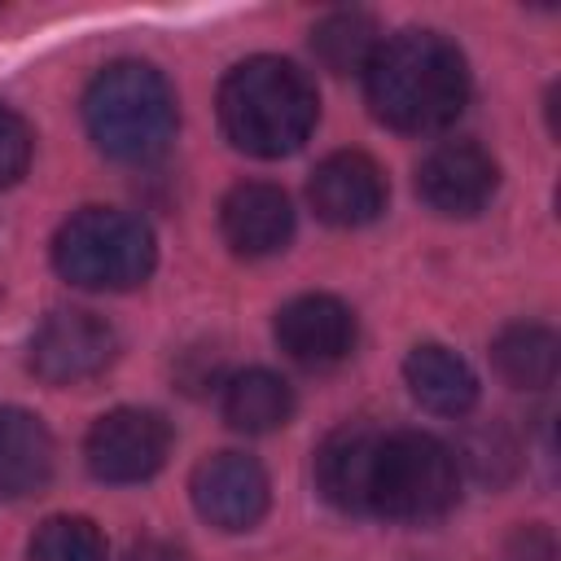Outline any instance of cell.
<instances>
[{
    "label": "cell",
    "instance_id": "obj_1",
    "mask_svg": "<svg viewBox=\"0 0 561 561\" xmlns=\"http://www.w3.org/2000/svg\"><path fill=\"white\" fill-rule=\"evenodd\" d=\"M364 92L386 127L421 136L456 123L469 101V66L447 35L399 31L364 66Z\"/></svg>",
    "mask_w": 561,
    "mask_h": 561
},
{
    "label": "cell",
    "instance_id": "obj_2",
    "mask_svg": "<svg viewBox=\"0 0 561 561\" xmlns=\"http://www.w3.org/2000/svg\"><path fill=\"white\" fill-rule=\"evenodd\" d=\"M320 114L316 83L285 57H250L232 66L219 83V123L224 136L254 158L294 153Z\"/></svg>",
    "mask_w": 561,
    "mask_h": 561
},
{
    "label": "cell",
    "instance_id": "obj_3",
    "mask_svg": "<svg viewBox=\"0 0 561 561\" xmlns=\"http://www.w3.org/2000/svg\"><path fill=\"white\" fill-rule=\"evenodd\" d=\"M92 145L114 162H153L175 136V92L149 61H114L83 92Z\"/></svg>",
    "mask_w": 561,
    "mask_h": 561
},
{
    "label": "cell",
    "instance_id": "obj_4",
    "mask_svg": "<svg viewBox=\"0 0 561 561\" xmlns=\"http://www.w3.org/2000/svg\"><path fill=\"white\" fill-rule=\"evenodd\" d=\"M460 495V465L447 443L421 430L373 434L364 513L390 522H430L443 517Z\"/></svg>",
    "mask_w": 561,
    "mask_h": 561
},
{
    "label": "cell",
    "instance_id": "obj_5",
    "mask_svg": "<svg viewBox=\"0 0 561 561\" xmlns=\"http://www.w3.org/2000/svg\"><path fill=\"white\" fill-rule=\"evenodd\" d=\"M53 263L79 289H131L153 272V232L127 210L88 206L57 228Z\"/></svg>",
    "mask_w": 561,
    "mask_h": 561
},
{
    "label": "cell",
    "instance_id": "obj_6",
    "mask_svg": "<svg viewBox=\"0 0 561 561\" xmlns=\"http://www.w3.org/2000/svg\"><path fill=\"white\" fill-rule=\"evenodd\" d=\"M171 425L149 408H114L105 412L83 443L88 469L101 482H145L167 465Z\"/></svg>",
    "mask_w": 561,
    "mask_h": 561
},
{
    "label": "cell",
    "instance_id": "obj_7",
    "mask_svg": "<svg viewBox=\"0 0 561 561\" xmlns=\"http://www.w3.org/2000/svg\"><path fill=\"white\" fill-rule=\"evenodd\" d=\"M114 329L92 311H53L31 337V373L48 386L96 377L114 359Z\"/></svg>",
    "mask_w": 561,
    "mask_h": 561
},
{
    "label": "cell",
    "instance_id": "obj_8",
    "mask_svg": "<svg viewBox=\"0 0 561 561\" xmlns=\"http://www.w3.org/2000/svg\"><path fill=\"white\" fill-rule=\"evenodd\" d=\"M495 184H500V167L473 140L438 145L416 167V193H421V202L430 210H438V215H451V219L478 215L495 197Z\"/></svg>",
    "mask_w": 561,
    "mask_h": 561
},
{
    "label": "cell",
    "instance_id": "obj_9",
    "mask_svg": "<svg viewBox=\"0 0 561 561\" xmlns=\"http://www.w3.org/2000/svg\"><path fill=\"white\" fill-rule=\"evenodd\" d=\"M193 504L219 530H250L267 513V473L245 451H215L193 469Z\"/></svg>",
    "mask_w": 561,
    "mask_h": 561
},
{
    "label": "cell",
    "instance_id": "obj_10",
    "mask_svg": "<svg viewBox=\"0 0 561 561\" xmlns=\"http://www.w3.org/2000/svg\"><path fill=\"white\" fill-rule=\"evenodd\" d=\"M311 210L333 228H364L386 210V175L368 153H329L307 180Z\"/></svg>",
    "mask_w": 561,
    "mask_h": 561
},
{
    "label": "cell",
    "instance_id": "obj_11",
    "mask_svg": "<svg viewBox=\"0 0 561 561\" xmlns=\"http://www.w3.org/2000/svg\"><path fill=\"white\" fill-rule=\"evenodd\" d=\"M276 342L307 368L342 364L355 346V316L333 294H302L276 311Z\"/></svg>",
    "mask_w": 561,
    "mask_h": 561
},
{
    "label": "cell",
    "instance_id": "obj_12",
    "mask_svg": "<svg viewBox=\"0 0 561 561\" xmlns=\"http://www.w3.org/2000/svg\"><path fill=\"white\" fill-rule=\"evenodd\" d=\"M219 224H224V241L245 254V259H263L289 245L294 237V206L276 184L250 180L237 184L224 206H219Z\"/></svg>",
    "mask_w": 561,
    "mask_h": 561
},
{
    "label": "cell",
    "instance_id": "obj_13",
    "mask_svg": "<svg viewBox=\"0 0 561 561\" xmlns=\"http://www.w3.org/2000/svg\"><path fill=\"white\" fill-rule=\"evenodd\" d=\"M53 478V434L26 408H0V500L39 495Z\"/></svg>",
    "mask_w": 561,
    "mask_h": 561
},
{
    "label": "cell",
    "instance_id": "obj_14",
    "mask_svg": "<svg viewBox=\"0 0 561 561\" xmlns=\"http://www.w3.org/2000/svg\"><path fill=\"white\" fill-rule=\"evenodd\" d=\"M403 381L412 390V399L438 416H465L473 403H478V377L473 368L438 346V342H425V346H412V355L403 359Z\"/></svg>",
    "mask_w": 561,
    "mask_h": 561
},
{
    "label": "cell",
    "instance_id": "obj_15",
    "mask_svg": "<svg viewBox=\"0 0 561 561\" xmlns=\"http://www.w3.org/2000/svg\"><path fill=\"white\" fill-rule=\"evenodd\" d=\"M373 425H342L316 451V486L342 513H364V478L373 451Z\"/></svg>",
    "mask_w": 561,
    "mask_h": 561
},
{
    "label": "cell",
    "instance_id": "obj_16",
    "mask_svg": "<svg viewBox=\"0 0 561 561\" xmlns=\"http://www.w3.org/2000/svg\"><path fill=\"white\" fill-rule=\"evenodd\" d=\"M491 359H495V373L517 386V390H548L557 381V368H561V342L548 324H508L500 329V337L491 342Z\"/></svg>",
    "mask_w": 561,
    "mask_h": 561
},
{
    "label": "cell",
    "instance_id": "obj_17",
    "mask_svg": "<svg viewBox=\"0 0 561 561\" xmlns=\"http://www.w3.org/2000/svg\"><path fill=\"white\" fill-rule=\"evenodd\" d=\"M294 416V390L267 368H245L224 386V421L241 434H272Z\"/></svg>",
    "mask_w": 561,
    "mask_h": 561
},
{
    "label": "cell",
    "instance_id": "obj_18",
    "mask_svg": "<svg viewBox=\"0 0 561 561\" xmlns=\"http://www.w3.org/2000/svg\"><path fill=\"white\" fill-rule=\"evenodd\" d=\"M377 44H381V31H377V22H373L368 13H359V9L329 13V18L316 22V31H311V53H316L320 66L333 70V75H355V70H364V66L373 61Z\"/></svg>",
    "mask_w": 561,
    "mask_h": 561
},
{
    "label": "cell",
    "instance_id": "obj_19",
    "mask_svg": "<svg viewBox=\"0 0 561 561\" xmlns=\"http://www.w3.org/2000/svg\"><path fill=\"white\" fill-rule=\"evenodd\" d=\"M26 561H105V539L88 517H48L31 535Z\"/></svg>",
    "mask_w": 561,
    "mask_h": 561
},
{
    "label": "cell",
    "instance_id": "obj_20",
    "mask_svg": "<svg viewBox=\"0 0 561 561\" xmlns=\"http://www.w3.org/2000/svg\"><path fill=\"white\" fill-rule=\"evenodd\" d=\"M451 456H456V465H469V473L478 482H491V486H500V482H508L517 473V443L495 421L482 425V430H469L460 451H451Z\"/></svg>",
    "mask_w": 561,
    "mask_h": 561
},
{
    "label": "cell",
    "instance_id": "obj_21",
    "mask_svg": "<svg viewBox=\"0 0 561 561\" xmlns=\"http://www.w3.org/2000/svg\"><path fill=\"white\" fill-rule=\"evenodd\" d=\"M31 145H35V136H31L26 118L13 114L9 105H0V188L18 184V180L26 175V167H31Z\"/></svg>",
    "mask_w": 561,
    "mask_h": 561
},
{
    "label": "cell",
    "instance_id": "obj_22",
    "mask_svg": "<svg viewBox=\"0 0 561 561\" xmlns=\"http://www.w3.org/2000/svg\"><path fill=\"white\" fill-rule=\"evenodd\" d=\"M504 561H557V539L543 526H517L504 543Z\"/></svg>",
    "mask_w": 561,
    "mask_h": 561
},
{
    "label": "cell",
    "instance_id": "obj_23",
    "mask_svg": "<svg viewBox=\"0 0 561 561\" xmlns=\"http://www.w3.org/2000/svg\"><path fill=\"white\" fill-rule=\"evenodd\" d=\"M127 561H184V552L180 548H171V543H162V539H145V543H136L131 548V557Z\"/></svg>",
    "mask_w": 561,
    "mask_h": 561
}]
</instances>
